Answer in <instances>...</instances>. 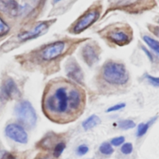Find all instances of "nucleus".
<instances>
[{"mask_svg":"<svg viewBox=\"0 0 159 159\" xmlns=\"http://www.w3.org/2000/svg\"><path fill=\"white\" fill-rule=\"evenodd\" d=\"M84 91L68 81H57L45 88L42 100L44 115L52 122L65 124L76 120L83 112Z\"/></svg>","mask_w":159,"mask_h":159,"instance_id":"f257e3e1","label":"nucleus"},{"mask_svg":"<svg viewBox=\"0 0 159 159\" xmlns=\"http://www.w3.org/2000/svg\"><path fill=\"white\" fill-rule=\"evenodd\" d=\"M103 80L113 86H123L129 79V73L125 65L120 62L109 61L106 62L101 70Z\"/></svg>","mask_w":159,"mask_h":159,"instance_id":"f03ea898","label":"nucleus"},{"mask_svg":"<svg viewBox=\"0 0 159 159\" xmlns=\"http://www.w3.org/2000/svg\"><path fill=\"white\" fill-rule=\"evenodd\" d=\"M48 29V24L47 22H41L30 29L24 30L18 33L16 37H12L6 42H4L0 47V51L6 53L14 49L16 43L25 42L28 40L35 39L45 32Z\"/></svg>","mask_w":159,"mask_h":159,"instance_id":"7ed1b4c3","label":"nucleus"},{"mask_svg":"<svg viewBox=\"0 0 159 159\" xmlns=\"http://www.w3.org/2000/svg\"><path fill=\"white\" fill-rule=\"evenodd\" d=\"M132 30L130 26L115 25L104 32L105 38L111 43L118 46L129 44L132 40Z\"/></svg>","mask_w":159,"mask_h":159,"instance_id":"20e7f679","label":"nucleus"},{"mask_svg":"<svg viewBox=\"0 0 159 159\" xmlns=\"http://www.w3.org/2000/svg\"><path fill=\"white\" fill-rule=\"evenodd\" d=\"M14 113L18 120L25 127L33 128L35 125L37 114L29 101L26 100L19 101L15 106Z\"/></svg>","mask_w":159,"mask_h":159,"instance_id":"39448f33","label":"nucleus"},{"mask_svg":"<svg viewBox=\"0 0 159 159\" xmlns=\"http://www.w3.org/2000/svg\"><path fill=\"white\" fill-rule=\"evenodd\" d=\"M99 16V8L94 7L89 9L76 21L71 27V32L75 34L81 33L95 23L98 20Z\"/></svg>","mask_w":159,"mask_h":159,"instance_id":"423d86ee","label":"nucleus"},{"mask_svg":"<svg viewBox=\"0 0 159 159\" xmlns=\"http://www.w3.org/2000/svg\"><path fill=\"white\" fill-rule=\"evenodd\" d=\"M66 43L58 40L46 45L40 51V58L45 61H51L58 58L63 53Z\"/></svg>","mask_w":159,"mask_h":159,"instance_id":"0eeeda50","label":"nucleus"},{"mask_svg":"<svg viewBox=\"0 0 159 159\" xmlns=\"http://www.w3.org/2000/svg\"><path fill=\"white\" fill-rule=\"evenodd\" d=\"M0 96L5 100L17 99L20 96V91L13 78L4 77L0 86Z\"/></svg>","mask_w":159,"mask_h":159,"instance_id":"6e6552de","label":"nucleus"},{"mask_svg":"<svg viewBox=\"0 0 159 159\" xmlns=\"http://www.w3.org/2000/svg\"><path fill=\"white\" fill-rule=\"evenodd\" d=\"M153 2V0H109L111 6L114 9H124L128 12H137L143 7V2Z\"/></svg>","mask_w":159,"mask_h":159,"instance_id":"1a4fd4ad","label":"nucleus"},{"mask_svg":"<svg viewBox=\"0 0 159 159\" xmlns=\"http://www.w3.org/2000/svg\"><path fill=\"white\" fill-rule=\"evenodd\" d=\"M4 132L6 135L14 142L25 144L28 142V135L24 128L17 124L11 123L6 125Z\"/></svg>","mask_w":159,"mask_h":159,"instance_id":"9d476101","label":"nucleus"},{"mask_svg":"<svg viewBox=\"0 0 159 159\" xmlns=\"http://www.w3.org/2000/svg\"><path fill=\"white\" fill-rule=\"evenodd\" d=\"M66 76L74 82L82 84L84 80L83 71L78 63L74 60L70 59L65 66Z\"/></svg>","mask_w":159,"mask_h":159,"instance_id":"9b49d317","label":"nucleus"},{"mask_svg":"<svg viewBox=\"0 0 159 159\" xmlns=\"http://www.w3.org/2000/svg\"><path fill=\"white\" fill-rule=\"evenodd\" d=\"M81 55L84 61L89 66H92L96 63L99 58V49L92 43H87L83 47Z\"/></svg>","mask_w":159,"mask_h":159,"instance_id":"f8f14e48","label":"nucleus"},{"mask_svg":"<svg viewBox=\"0 0 159 159\" xmlns=\"http://www.w3.org/2000/svg\"><path fill=\"white\" fill-rule=\"evenodd\" d=\"M22 7L16 0H0V12L10 17L19 15Z\"/></svg>","mask_w":159,"mask_h":159,"instance_id":"ddd939ff","label":"nucleus"},{"mask_svg":"<svg viewBox=\"0 0 159 159\" xmlns=\"http://www.w3.org/2000/svg\"><path fill=\"white\" fill-rule=\"evenodd\" d=\"M101 119L96 114H92L83 121L81 125L85 130L94 128L101 123Z\"/></svg>","mask_w":159,"mask_h":159,"instance_id":"4468645a","label":"nucleus"},{"mask_svg":"<svg viewBox=\"0 0 159 159\" xmlns=\"http://www.w3.org/2000/svg\"><path fill=\"white\" fill-rule=\"evenodd\" d=\"M157 118H158V116H156L146 123H140V124H139L137 126V136L138 137H141L143 136L147 133V132L148 128L150 127V126L157 119Z\"/></svg>","mask_w":159,"mask_h":159,"instance_id":"2eb2a0df","label":"nucleus"},{"mask_svg":"<svg viewBox=\"0 0 159 159\" xmlns=\"http://www.w3.org/2000/svg\"><path fill=\"white\" fill-rule=\"evenodd\" d=\"M56 135L53 134H48L47 135L44 139H42L40 142H39V146L40 148L44 150H48L52 148V145H53V142L55 141V139H56Z\"/></svg>","mask_w":159,"mask_h":159,"instance_id":"dca6fc26","label":"nucleus"},{"mask_svg":"<svg viewBox=\"0 0 159 159\" xmlns=\"http://www.w3.org/2000/svg\"><path fill=\"white\" fill-rule=\"evenodd\" d=\"M142 39L143 40V41L145 42V43L152 50H153L157 55H158V53H159L158 42L157 40H155V39H153V38H152V37H150L148 35L143 36Z\"/></svg>","mask_w":159,"mask_h":159,"instance_id":"f3484780","label":"nucleus"},{"mask_svg":"<svg viewBox=\"0 0 159 159\" xmlns=\"http://www.w3.org/2000/svg\"><path fill=\"white\" fill-rule=\"evenodd\" d=\"M66 147V144L63 142H58L53 147V158H58L63 152L65 148Z\"/></svg>","mask_w":159,"mask_h":159,"instance_id":"a211bd4d","label":"nucleus"},{"mask_svg":"<svg viewBox=\"0 0 159 159\" xmlns=\"http://www.w3.org/2000/svg\"><path fill=\"white\" fill-rule=\"evenodd\" d=\"M10 27L8 24L4 20L2 17L0 15V39H2L9 32Z\"/></svg>","mask_w":159,"mask_h":159,"instance_id":"6ab92c4d","label":"nucleus"},{"mask_svg":"<svg viewBox=\"0 0 159 159\" xmlns=\"http://www.w3.org/2000/svg\"><path fill=\"white\" fill-rule=\"evenodd\" d=\"M99 150L101 153L106 155H110L112 154L113 152H114V150L113 147H112L111 144L108 142L102 143L100 145Z\"/></svg>","mask_w":159,"mask_h":159,"instance_id":"aec40b11","label":"nucleus"},{"mask_svg":"<svg viewBox=\"0 0 159 159\" xmlns=\"http://www.w3.org/2000/svg\"><path fill=\"white\" fill-rule=\"evenodd\" d=\"M118 126L120 129L123 130H129L135 127V123L130 119L122 120L119 122Z\"/></svg>","mask_w":159,"mask_h":159,"instance_id":"412c9836","label":"nucleus"},{"mask_svg":"<svg viewBox=\"0 0 159 159\" xmlns=\"http://www.w3.org/2000/svg\"><path fill=\"white\" fill-rule=\"evenodd\" d=\"M145 78L147 80V81L155 87H158L159 85V80L158 77L153 76L149 74H145Z\"/></svg>","mask_w":159,"mask_h":159,"instance_id":"4be33fe9","label":"nucleus"},{"mask_svg":"<svg viewBox=\"0 0 159 159\" xmlns=\"http://www.w3.org/2000/svg\"><path fill=\"white\" fill-rule=\"evenodd\" d=\"M120 150L123 154H125V155L130 154L133 151V145L132 143H129V142L125 143L121 147Z\"/></svg>","mask_w":159,"mask_h":159,"instance_id":"5701e85b","label":"nucleus"},{"mask_svg":"<svg viewBox=\"0 0 159 159\" xmlns=\"http://www.w3.org/2000/svg\"><path fill=\"white\" fill-rule=\"evenodd\" d=\"M89 151L88 147L85 144L80 145L76 149V153L79 156H83L86 155Z\"/></svg>","mask_w":159,"mask_h":159,"instance_id":"b1692460","label":"nucleus"},{"mask_svg":"<svg viewBox=\"0 0 159 159\" xmlns=\"http://www.w3.org/2000/svg\"><path fill=\"white\" fill-rule=\"evenodd\" d=\"M125 107V104L124 103V102L117 104H115L114 106H112L109 107L106 110V112H111L117 111H119V110H120V109L124 108Z\"/></svg>","mask_w":159,"mask_h":159,"instance_id":"393cba45","label":"nucleus"},{"mask_svg":"<svg viewBox=\"0 0 159 159\" xmlns=\"http://www.w3.org/2000/svg\"><path fill=\"white\" fill-rule=\"evenodd\" d=\"M125 141V138L123 136H119L115 138H113L111 140V144L114 146H119L122 144Z\"/></svg>","mask_w":159,"mask_h":159,"instance_id":"a878e982","label":"nucleus"},{"mask_svg":"<svg viewBox=\"0 0 159 159\" xmlns=\"http://www.w3.org/2000/svg\"><path fill=\"white\" fill-rule=\"evenodd\" d=\"M34 159H53V157H52L51 155H50L48 154L42 153V154H40V155H38Z\"/></svg>","mask_w":159,"mask_h":159,"instance_id":"bb28decb","label":"nucleus"},{"mask_svg":"<svg viewBox=\"0 0 159 159\" xmlns=\"http://www.w3.org/2000/svg\"><path fill=\"white\" fill-rule=\"evenodd\" d=\"M142 49L143 50V51L145 52V53L147 55V56L148 57V58H149V60L151 61H153V55H152V53L148 51V49H147L145 47L142 46Z\"/></svg>","mask_w":159,"mask_h":159,"instance_id":"cd10ccee","label":"nucleus"},{"mask_svg":"<svg viewBox=\"0 0 159 159\" xmlns=\"http://www.w3.org/2000/svg\"><path fill=\"white\" fill-rule=\"evenodd\" d=\"M1 159H18V158L11 153H5L2 155Z\"/></svg>","mask_w":159,"mask_h":159,"instance_id":"c85d7f7f","label":"nucleus"},{"mask_svg":"<svg viewBox=\"0 0 159 159\" xmlns=\"http://www.w3.org/2000/svg\"><path fill=\"white\" fill-rule=\"evenodd\" d=\"M61 1H62V0H53V4H57V3H58V2Z\"/></svg>","mask_w":159,"mask_h":159,"instance_id":"c756f323","label":"nucleus"},{"mask_svg":"<svg viewBox=\"0 0 159 159\" xmlns=\"http://www.w3.org/2000/svg\"><path fill=\"white\" fill-rule=\"evenodd\" d=\"M2 39H0V41H1V40H2Z\"/></svg>","mask_w":159,"mask_h":159,"instance_id":"7c9ffc66","label":"nucleus"}]
</instances>
